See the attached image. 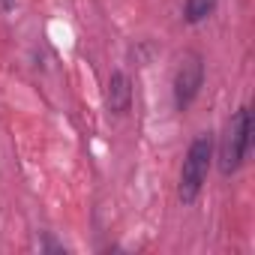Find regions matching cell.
<instances>
[{"instance_id": "8992f818", "label": "cell", "mask_w": 255, "mask_h": 255, "mask_svg": "<svg viewBox=\"0 0 255 255\" xmlns=\"http://www.w3.org/2000/svg\"><path fill=\"white\" fill-rule=\"evenodd\" d=\"M15 6V0H0V9H3V12H9Z\"/></svg>"}, {"instance_id": "5b68a950", "label": "cell", "mask_w": 255, "mask_h": 255, "mask_svg": "<svg viewBox=\"0 0 255 255\" xmlns=\"http://www.w3.org/2000/svg\"><path fill=\"white\" fill-rule=\"evenodd\" d=\"M216 9V0H186L183 6V21L186 24H201L204 18H210Z\"/></svg>"}, {"instance_id": "7a4b0ae2", "label": "cell", "mask_w": 255, "mask_h": 255, "mask_svg": "<svg viewBox=\"0 0 255 255\" xmlns=\"http://www.w3.org/2000/svg\"><path fill=\"white\" fill-rule=\"evenodd\" d=\"M249 144H252V111L243 105L234 111V117L225 126V138H222V150H219V171L225 177L243 165Z\"/></svg>"}, {"instance_id": "277c9868", "label": "cell", "mask_w": 255, "mask_h": 255, "mask_svg": "<svg viewBox=\"0 0 255 255\" xmlns=\"http://www.w3.org/2000/svg\"><path fill=\"white\" fill-rule=\"evenodd\" d=\"M105 102H108L111 114H126L129 111V105H132V84H129V78H126V72H111Z\"/></svg>"}, {"instance_id": "3957f363", "label": "cell", "mask_w": 255, "mask_h": 255, "mask_svg": "<svg viewBox=\"0 0 255 255\" xmlns=\"http://www.w3.org/2000/svg\"><path fill=\"white\" fill-rule=\"evenodd\" d=\"M204 87V57L198 51L183 54L177 72H174V108L186 111Z\"/></svg>"}, {"instance_id": "6da1fadb", "label": "cell", "mask_w": 255, "mask_h": 255, "mask_svg": "<svg viewBox=\"0 0 255 255\" xmlns=\"http://www.w3.org/2000/svg\"><path fill=\"white\" fill-rule=\"evenodd\" d=\"M210 162H213V132H198L186 150V159H183V168H180V183H177V198L183 204H192L207 180V171H210Z\"/></svg>"}]
</instances>
